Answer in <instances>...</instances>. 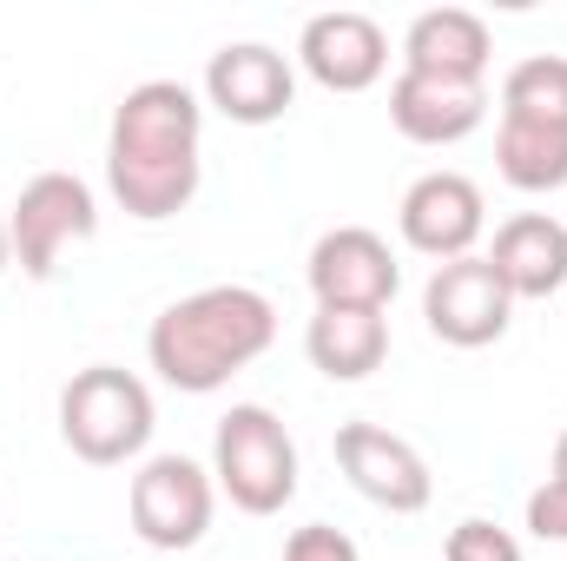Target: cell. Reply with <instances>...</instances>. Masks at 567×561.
<instances>
[{"label": "cell", "mask_w": 567, "mask_h": 561, "mask_svg": "<svg viewBox=\"0 0 567 561\" xmlns=\"http://www.w3.org/2000/svg\"><path fill=\"white\" fill-rule=\"evenodd\" d=\"M205 100L231 120V126H271L297 100V73L278 47L265 40H231L205 60Z\"/></svg>", "instance_id": "11"}, {"label": "cell", "mask_w": 567, "mask_h": 561, "mask_svg": "<svg viewBox=\"0 0 567 561\" xmlns=\"http://www.w3.org/2000/svg\"><path fill=\"white\" fill-rule=\"evenodd\" d=\"M495 165L515 192H555L567 185V126H528V120H502L495 133Z\"/></svg>", "instance_id": "17"}, {"label": "cell", "mask_w": 567, "mask_h": 561, "mask_svg": "<svg viewBox=\"0 0 567 561\" xmlns=\"http://www.w3.org/2000/svg\"><path fill=\"white\" fill-rule=\"evenodd\" d=\"M303 278H310L317 310H390V297L403 284V265L370 225H337V232H323L310 245Z\"/></svg>", "instance_id": "7"}, {"label": "cell", "mask_w": 567, "mask_h": 561, "mask_svg": "<svg viewBox=\"0 0 567 561\" xmlns=\"http://www.w3.org/2000/svg\"><path fill=\"white\" fill-rule=\"evenodd\" d=\"M284 561H363V555H357V542H350L343 529L310 522V529H297V536L284 542Z\"/></svg>", "instance_id": "20"}, {"label": "cell", "mask_w": 567, "mask_h": 561, "mask_svg": "<svg viewBox=\"0 0 567 561\" xmlns=\"http://www.w3.org/2000/svg\"><path fill=\"white\" fill-rule=\"evenodd\" d=\"M442 561H522V542H515L508 529H495V522L468 516V522H455V529H449Z\"/></svg>", "instance_id": "19"}, {"label": "cell", "mask_w": 567, "mask_h": 561, "mask_svg": "<svg viewBox=\"0 0 567 561\" xmlns=\"http://www.w3.org/2000/svg\"><path fill=\"white\" fill-rule=\"evenodd\" d=\"M13 265V232H7V212H0V272Z\"/></svg>", "instance_id": "22"}, {"label": "cell", "mask_w": 567, "mask_h": 561, "mask_svg": "<svg viewBox=\"0 0 567 561\" xmlns=\"http://www.w3.org/2000/svg\"><path fill=\"white\" fill-rule=\"evenodd\" d=\"M502 120L567 126V53H528L502 80Z\"/></svg>", "instance_id": "18"}, {"label": "cell", "mask_w": 567, "mask_h": 561, "mask_svg": "<svg viewBox=\"0 0 567 561\" xmlns=\"http://www.w3.org/2000/svg\"><path fill=\"white\" fill-rule=\"evenodd\" d=\"M390 120L416 145H455L488 120V86L482 80H435V73H396L390 86Z\"/></svg>", "instance_id": "13"}, {"label": "cell", "mask_w": 567, "mask_h": 561, "mask_svg": "<svg viewBox=\"0 0 567 561\" xmlns=\"http://www.w3.org/2000/svg\"><path fill=\"white\" fill-rule=\"evenodd\" d=\"M133 536L158 555H185L205 542L212 509H218V482L212 469H198L192 456H152L133 476Z\"/></svg>", "instance_id": "6"}, {"label": "cell", "mask_w": 567, "mask_h": 561, "mask_svg": "<svg viewBox=\"0 0 567 561\" xmlns=\"http://www.w3.org/2000/svg\"><path fill=\"white\" fill-rule=\"evenodd\" d=\"M337 469L350 476V489L390 516H423L429 496H435V476H429L423 449L403 442L396 429L383 422H343L337 429Z\"/></svg>", "instance_id": "8"}, {"label": "cell", "mask_w": 567, "mask_h": 561, "mask_svg": "<svg viewBox=\"0 0 567 561\" xmlns=\"http://www.w3.org/2000/svg\"><path fill=\"white\" fill-rule=\"evenodd\" d=\"M297 60L317 86L330 93H363L383 80L390 67V33L363 13V7H330V13H310L303 33H297Z\"/></svg>", "instance_id": "12"}, {"label": "cell", "mask_w": 567, "mask_h": 561, "mask_svg": "<svg viewBox=\"0 0 567 561\" xmlns=\"http://www.w3.org/2000/svg\"><path fill=\"white\" fill-rule=\"evenodd\" d=\"M423 317L442 344L482 350V344H502V330L515 317V297H508V284L495 278L488 258H449L423 284Z\"/></svg>", "instance_id": "9"}, {"label": "cell", "mask_w": 567, "mask_h": 561, "mask_svg": "<svg viewBox=\"0 0 567 561\" xmlns=\"http://www.w3.org/2000/svg\"><path fill=\"white\" fill-rule=\"evenodd\" d=\"M7 232H13V265L27 278H53L60 272V252L66 245H86L100 238V205H93V185L80 172H40L20 185L13 212H7Z\"/></svg>", "instance_id": "5"}, {"label": "cell", "mask_w": 567, "mask_h": 561, "mask_svg": "<svg viewBox=\"0 0 567 561\" xmlns=\"http://www.w3.org/2000/svg\"><path fill=\"white\" fill-rule=\"evenodd\" d=\"M271 344H278V304L251 284H205L192 297H172L145 330L152 370L185 397L225 390Z\"/></svg>", "instance_id": "2"}, {"label": "cell", "mask_w": 567, "mask_h": 561, "mask_svg": "<svg viewBox=\"0 0 567 561\" xmlns=\"http://www.w3.org/2000/svg\"><path fill=\"white\" fill-rule=\"evenodd\" d=\"M555 482H567V429L555 436Z\"/></svg>", "instance_id": "23"}, {"label": "cell", "mask_w": 567, "mask_h": 561, "mask_svg": "<svg viewBox=\"0 0 567 561\" xmlns=\"http://www.w3.org/2000/svg\"><path fill=\"white\" fill-rule=\"evenodd\" d=\"M303 357L330 384H363L390 357V317L383 310H317L303 324Z\"/></svg>", "instance_id": "16"}, {"label": "cell", "mask_w": 567, "mask_h": 561, "mask_svg": "<svg viewBox=\"0 0 567 561\" xmlns=\"http://www.w3.org/2000/svg\"><path fill=\"white\" fill-rule=\"evenodd\" d=\"M212 482L245 516H278L297 496V442H290L278 410L231 404L218 417V429H212Z\"/></svg>", "instance_id": "4"}, {"label": "cell", "mask_w": 567, "mask_h": 561, "mask_svg": "<svg viewBox=\"0 0 567 561\" xmlns=\"http://www.w3.org/2000/svg\"><path fill=\"white\" fill-rule=\"evenodd\" d=\"M488 265L508 284V297H555L567 284V225L548 212H515L495 232Z\"/></svg>", "instance_id": "15"}, {"label": "cell", "mask_w": 567, "mask_h": 561, "mask_svg": "<svg viewBox=\"0 0 567 561\" xmlns=\"http://www.w3.org/2000/svg\"><path fill=\"white\" fill-rule=\"evenodd\" d=\"M488 20L468 7H429L403 33V67L410 73H435V80H482L488 73Z\"/></svg>", "instance_id": "14"}, {"label": "cell", "mask_w": 567, "mask_h": 561, "mask_svg": "<svg viewBox=\"0 0 567 561\" xmlns=\"http://www.w3.org/2000/svg\"><path fill=\"white\" fill-rule=\"evenodd\" d=\"M396 225H403V245L423 252V258H475V238L488 225V205H482V185L462 178V172H423L403 205H396Z\"/></svg>", "instance_id": "10"}, {"label": "cell", "mask_w": 567, "mask_h": 561, "mask_svg": "<svg viewBox=\"0 0 567 561\" xmlns=\"http://www.w3.org/2000/svg\"><path fill=\"white\" fill-rule=\"evenodd\" d=\"M528 529L542 536V542H567V482H542L535 496H528Z\"/></svg>", "instance_id": "21"}, {"label": "cell", "mask_w": 567, "mask_h": 561, "mask_svg": "<svg viewBox=\"0 0 567 561\" xmlns=\"http://www.w3.org/2000/svg\"><path fill=\"white\" fill-rule=\"evenodd\" d=\"M198 140H205V106L185 80H140L113 106L106 133V185L126 218L165 225L198 198Z\"/></svg>", "instance_id": "1"}, {"label": "cell", "mask_w": 567, "mask_h": 561, "mask_svg": "<svg viewBox=\"0 0 567 561\" xmlns=\"http://www.w3.org/2000/svg\"><path fill=\"white\" fill-rule=\"evenodd\" d=\"M152 429H158L152 390H145L133 370H120V364H86L60 390V436L93 469L133 462L145 442H152Z\"/></svg>", "instance_id": "3"}]
</instances>
